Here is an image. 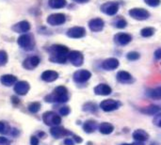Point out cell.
<instances>
[{
  "label": "cell",
  "instance_id": "obj_1",
  "mask_svg": "<svg viewBox=\"0 0 161 145\" xmlns=\"http://www.w3.org/2000/svg\"><path fill=\"white\" fill-rule=\"evenodd\" d=\"M48 51L50 54V61L60 64L66 62L69 54V49L66 46L61 44H54L49 48Z\"/></svg>",
  "mask_w": 161,
  "mask_h": 145
},
{
  "label": "cell",
  "instance_id": "obj_2",
  "mask_svg": "<svg viewBox=\"0 0 161 145\" xmlns=\"http://www.w3.org/2000/svg\"><path fill=\"white\" fill-rule=\"evenodd\" d=\"M45 102L47 103H58L64 104L69 101V92L66 87L58 86L51 93L44 97Z\"/></svg>",
  "mask_w": 161,
  "mask_h": 145
},
{
  "label": "cell",
  "instance_id": "obj_3",
  "mask_svg": "<svg viewBox=\"0 0 161 145\" xmlns=\"http://www.w3.org/2000/svg\"><path fill=\"white\" fill-rule=\"evenodd\" d=\"M42 121L46 125L50 127L57 126L61 124V116L54 111H46L42 115Z\"/></svg>",
  "mask_w": 161,
  "mask_h": 145
},
{
  "label": "cell",
  "instance_id": "obj_4",
  "mask_svg": "<svg viewBox=\"0 0 161 145\" xmlns=\"http://www.w3.org/2000/svg\"><path fill=\"white\" fill-rule=\"evenodd\" d=\"M17 42H18L20 47H22L23 49H25L26 51L32 50L34 48V46H35V41H34V38H33L32 34L21 35L18 38Z\"/></svg>",
  "mask_w": 161,
  "mask_h": 145
},
{
  "label": "cell",
  "instance_id": "obj_5",
  "mask_svg": "<svg viewBox=\"0 0 161 145\" xmlns=\"http://www.w3.org/2000/svg\"><path fill=\"white\" fill-rule=\"evenodd\" d=\"M122 103L114 99H106L102 101L99 105L100 109L105 112H112L120 109Z\"/></svg>",
  "mask_w": 161,
  "mask_h": 145
},
{
  "label": "cell",
  "instance_id": "obj_6",
  "mask_svg": "<svg viewBox=\"0 0 161 145\" xmlns=\"http://www.w3.org/2000/svg\"><path fill=\"white\" fill-rule=\"evenodd\" d=\"M129 15L136 19V20H139V21H143V20H146L150 17V13L148 10L142 8H131L129 11H128Z\"/></svg>",
  "mask_w": 161,
  "mask_h": 145
},
{
  "label": "cell",
  "instance_id": "obj_7",
  "mask_svg": "<svg viewBox=\"0 0 161 145\" xmlns=\"http://www.w3.org/2000/svg\"><path fill=\"white\" fill-rule=\"evenodd\" d=\"M50 134L52 135V137L58 140V139H62L64 137L71 136L72 132L60 125H57V126H52L50 128Z\"/></svg>",
  "mask_w": 161,
  "mask_h": 145
},
{
  "label": "cell",
  "instance_id": "obj_8",
  "mask_svg": "<svg viewBox=\"0 0 161 145\" xmlns=\"http://www.w3.org/2000/svg\"><path fill=\"white\" fill-rule=\"evenodd\" d=\"M92 77V73L88 70H78L74 74V81L78 84L86 83Z\"/></svg>",
  "mask_w": 161,
  "mask_h": 145
},
{
  "label": "cell",
  "instance_id": "obj_9",
  "mask_svg": "<svg viewBox=\"0 0 161 145\" xmlns=\"http://www.w3.org/2000/svg\"><path fill=\"white\" fill-rule=\"evenodd\" d=\"M68 59L71 61V63L74 66L79 67L83 64L84 62V56L81 52L79 51H71L68 54Z\"/></svg>",
  "mask_w": 161,
  "mask_h": 145
},
{
  "label": "cell",
  "instance_id": "obj_10",
  "mask_svg": "<svg viewBox=\"0 0 161 145\" xmlns=\"http://www.w3.org/2000/svg\"><path fill=\"white\" fill-rule=\"evenodd\" d=\"M66 21V16L63 13H54L47 17V23L51 25H60Z\"/></svg>",
  "mask_w": 161,
  "mask_h": 145
},
{
  "label": "cell",
  "instance_id": "obj_11",
  "mask_svg": "<svg viewBox=\"0 0 161 145\" xmlns=\"http://www.w3.org/2000/svg\"><path fill=\"white\" fill-rule=\"evenodd\" d=\"M119 5L116 2H107L101 6V10L108 15H115L118 12Z\"/></svg>",
  "mask_w": 161,
  "mask_h": 145
},
{
  "label": "cell",
  "instance_id": "obj_12",
  "mask_svg": "<svg viewBox=\"0 0 161 145\" xmlns=\"http://www.w3.org/2000/svg\"><path fill=\"white\" fill-rule=\"evenodd\" d=\"M30 89V85L28 82L22 80V81H17L14 85V92L18 95H25Z\"/></svg>",
  "mask_w": 161,
  "mask_h": 145
},
{
  "label": "cell",
  "instance_id": "obj_13",
  "mask_svg": "<svg viewBox=\"0 0 161 145\" xmlns=\"http://www.w3.org/2000/svg\"><path fill=\"white\" fill-rule=\"evenodd\" d=\"M86 35V30L82 26H74L68 29L67 36L73 39H79Z\"/></svg>",
  "mask_w": 161,
  "mask_h": 145
},
{
  "label": "cell",
  "instance_id": "obj_14",
  "mask_svg": "<svg viewBox=\"0 0 161 145\" xmlns=\"http://www.w3.org/2000/svg\"><path fill=\"white\" fill-rule=\"evenodd\" d=\"M41 62V59L39 57L37 56H31L29 58H26L23 63L24 68H25L26 70H33L35 69Z\"/></svg>",
  "mask_w": 161,
  "mask_h": 145
},
{
  "label": "cell",
  "instance_id": "obj_15",
  "mask_svg": "<svg viewBox=\"0 0 161 145\" xmlns=\"http://www.w3.org/2000/svg\"><path fill=\"white\" fill-rule=\"evenodd\" d=\"M93 92H94V93H95L96 95L108 96V95L111 94L112 90H111V88H110L108 85L104 84V83H101V84H98L96 87H94Z\"/></svg>",
  "mask_w": 161,
  "mask_h": 145
},
{
  "label": "cell",
  "instance_id": "obj_16",
  "mask_svg": "<svg viewBox=\"0 0 161 145\" xmlns=\"http://www.w3.org/2000/svg\"><path fill=\"white\" fill-rule=\"evenodd\" d=\"M104 25H105V23L101 18H94L89 22L90 29L93 32H99V31L103 30Z\"/></svg>",
  "mask_w": 161,
  "mask_h": 145
},
{
  "label": "cell",
  "instance_id": "obj_17",
  "mask_svg": "<svg viewBox=\"0 0 161 145\" xmlns=\"http://www.w3.org/2000/svg\"><path fill=\"white\" fill-rule=\"evenodd\" d=\"M30 28H31V25H30L29 22H27L25 20L21 21L12 26V30L17 32V33H25V32L29 31Z\"/></svg>",
  "mask_w": 161,
  "mask_h": 145
},
{
  "label": "cell",
  "instance_id": "obj_18",
  "mask_svg": "<svg viewBox=\"0 0 161 145\" xmlns=\"http://www.w3.org/2000/svg\"><path fill=\"white\" fill-rule=\"evenodd\" d=\"M98 124L93 121V120H88L86 122H84V124L82 125V129L85 133L87 134H92L94 133L97 129H98Z\"/></svg>",
  "mask_w": 161,
  "mask_h": 145
},
{
  "label": "cell",
  "instance_id": "obj_19",
  "mask_svg": "<svg viewBox=\"0 0 161 145\" xmlns=\"http://www.w3.org/2000/svg\"><path fill=\"white\" fill-rule=\"evenodd\" d=\"M132 137L135 142H145L149 140V134L143 129H137L132 133Z\"/></svg>",
  "mask_w": 161,
  "mask_h": 145
},
{
  "label": "cell",
  "instance_id": "obj_20",
  "mask_svg": "<svg viewBox=\"0 0 161 145\" xmlns=\"http://www.w3.org/2000/svg\"><path fill=\"white\" fill-rule=\"evenodd\" d=\"M116 77H117V80L122 84H130V83H132L134 81L133 76L126 71L118 72Z\"/></svg>",
  "mask_w": 161,
  "mask_h": 145
},
{
  "label": "cell",
  "instance_id": "obj_21",
  "mask_svg": "<svg viewBox=\"0 0 161 145\" xmlns=\"http://www.w3.org/2000/svg\"><path fill=\"white\" fill-rule=\"evenodd\" d=\"M114 39H115V42L119 45H126L131 42L132 37L129 34H126V33H118V34L115 35Z\"/></svg>",
  "mask_w": 161,
  "mask_h": 145
},
{
  "label": "cell",
  "instance_id": "obj_22",
  "mask_svg": "<svg viewBox=\"0 0 161 145\" xmlns=\"http://www.w3.org/2000/svg\"><path fill=\"white\" fill-rule=\"evenodd\" d=\"M98 131L102 134V135H110L111 133H113L114 131V125L110 123H101L98 125Z\"/></svg>",
  "mask_w": 161,
  "mask_h": 145
},
{
  "label": "cell",
  "instance_id": "obj_23",
  "mask_svg": "<svg viewBox=\"0 0 161 145\" xmlns=\"http://www.w3.org/2000/svg\"><path fill=\"white\" fill-rule=\"evenodd\" d=\"M118 66H119V60L117 59H114V58H110V59H106L102 64L103 69H105L107 71L115 70Z\"/></svg>",
  "mask_w": 161,
  "mask_h": 145
},
{
  "label": "cell",
  "instance_id": "obj_24",
  "mask_svg": "<svg viewBox=\"0 0 161 145\" xmlns=\"http://www.w3.org/2000/svg\"><path fill=\"white\" fill-rule=\"evenodd\" d=\"M41 77L45 82H53V81H55V80H57L58 78V74L56 71L47 70V71H44L42 74Z\"/></svg>",
  "mask_w": 161,
  "mask_h": 145
},
{
  "label": "cell",
  "instance_id": "obj_25",
  "mask_svg": "<svg viewBox=\"0 0 161 145\" xmlns=\"http://www.w3.org/2000/svg\"><path fill=\"white\" fill-rule=\"evenodd\" d=\"M0 82L3 86L10 87L12 85H15L17 82V77L13 75H4L0 77Z\"/></svg>",
  "mask_w": 161,
  "mask_h": 145
},
{
  "label": "cell",
  "instance_id": "obj_26",
  "mask_svg": "<svg viewBox=\"0 0 161 145\" xmlns=\"http://www.w3.org/2000/svg\"><path fill=\"white\" fill-rule=\"evenodd\" d=\"M140 111L143 114H147V115H157L158 113H159L161 111V108L157 106V105H151L145 108H142L140 109Z\"/></svg>",
  "mask_w": 161,
  "mask_h": 145
},
{
  "label": "cell",
  "instance_id": "obj_27",
  "mask_svg": "<svg viewBox=\"0 0 161 145\" xmlns=\"http://www.w3.org/2000/svg\"><path fill=\"white\" fill-rule=\"evenodd\" d=\"M82 110L84 112H88V113H92L93 114V113H96L98 111V106L95 103L88 102V103L83 105Z\"/></svg>",
  "mask_w": 161,
  "mask_h": 145
},
{
  "label": "cell",
  "instance_id": "obj_28",
  "mask_svg": "<svg viewBox=\"0 0 161 145\" xmlns=\"http://www.w3.org/2000/svg\"><path fill=\"white\" fill-rule=\"evenodd\" d=\"M147 96L152 98V99H156L158 100L161 99V87H157L155 89H151L146 92Z\"/></svg>",
  "mask_w": 161,
  "mask_h": 145
},
{
  "label": "cell",
  "instance_id": "obj_29",
  "mask_svg": "<svg viewBox=\"0 0 161 145\" xmlns=\"http://www.w3.org/2000/svg\"><path fill=\"white\" fill-rule=\"evenodd\" d=\"M66 0H49L48 5L52 8H61L66 6Z\"/></svg>",
  "mask_w": 161,
  "mask_h": 145
},
{
  "label": "cell",
  "instance_id": "obj_30",
  "mask_svg": "<svg viewBox=\"0 0 161 145\" xmlns=\"http://www.w3.org/2000/svg\"><path fill=\"white\" fill-rule=\"evenodd\" d=\"M41 108H42V105L39 102H33V103H31V104L28 105V108L27 109H28V111L30 113L35 114V113H37V112L40 111Z\"/></svg>",
  "mask_w": 161,
  "mask_h": 145
},
{
  "label": "cell",
  "instance_id": "obj_31",
  "mask_svg": "<svg viewBox=\"0 0 161 145\" xmlns=\"http://www.w3.org/2000/svg\"><path fill=\"white\" fill-rule=\"evenodd\" d=\"M10 132V126L6 122H0V134L6 135Z\"/></svg>",
  "mask_w": 161,
  "mask_h": 145
},
{
  "label": "cell",
  "instance_id": "obj_32",
  "mask_svg": "<svg viewBox=\"0 0 161 145\" xmlns=\"http://www.w3.org/2000/svg\"><path fill=\"white\" fill-rule=\"evenodd\" d=\"M154 33H155V29L153 27H145V28L142 29V31H141L142 36V37H145V38L153 36Z\"/></svg>",
  "mask_w": 161,
  "mask_h": 145
},
{
  "label": "cell",
  "instance_id": "obj_33",
  "mask_svg": "<svg viewBox=\"0 0 161 145\" xmlns=\"http://www.w3.org/2000/svg\"><path fill=\"white\" fill-rule=\"evenodd\" d=\"M8 62V54L4 50H0V66L5 65Z\"/></svg>",
  "mask_w": 161,
  "mask_h": 145
},
{
  "label": "cell",
  "instance_id": "obj_34",
  "mask_svg": "<svg viewBox=\"0 0 161 145\" xmlns=\"http://www.w3.org/2000/svg\"><path fill=\"white\" fill-rule=\"evenodd\" d=\"M70 112H71V109L68 106H63L58 109V114L60 116H67L70 114Z\"/></svg>",
  "mask_w": 161,
  "mask_h": 145
},
{
  "label": "cell",
  "instance_id": "obj_35",
  "mask_svg": "<svg viewBox=\"0 0 161 145\" xmlns=\"http://www.w3.org/2000/svg\"><path fill=\"white\" fill-rule=\"evenodd\" d=\"M140 57L141 56H140V54L138 52H129L127 54V59L129 60H137V59H140Z\"/></svg>",
  "mask_w": 161,
  "mask_h": 145
},
{
  "label": "cell",
  "instance_id": "obj_36",
  "mask_svg": "<svg viewBox=\"0 0 161 145\" xmlns=\"http://www.w3.org/2000/svg\"><path fill=\"white\" fill-rule=\"evenodd\" d=\"M153 124H154L156 126L161 128V112L158 113V114L155 116V118H154V120H153Z\"/></svg>",
  "mask_w": 161,
  "mask_h": 145
},
{
  "label": "cell",
  "instance_id": "obj_37",
  "mask_svg": "<svg viewBox=\"0 0 161 145\" xmlns=\"http://www.w3.org/2000/svg\"><path fill=\"white\" fill-rule=\"evenodd\" d=\"M115 25H116V27H117V28H125V27L127 25V23H126V21H125V20L121 19V20H119V21H117V22H116Z\"/></svg>",
  "mask_w": 161,
  "mask_h": 145
},
{
  "label": "cell",
  "instance_id": "obj_38",
  "mask_svg": "<svg viewBox=\"0 0 161 145\" xmlns=\"http://www.w3.org/2000/svg\"><path fill=\"white\" fill-rule=\"evenodd\" d=\"M144 2L151 7H157L160 4L161 0H144Z\"/></svg>",
  "mask_w": 161,
  "mask_h": 145
},
{
  "label": "cell",
  "instance_id": "obj_39",
  "mask_svg": "<svg viewBox=\"0 0 161 145\" xmlns=\"http://www.w3.org/2000/svg\"><path fill=\"white\" fill-rule=\"evenodd\" d=\"M0 145H10V142L5 137H0Z\"/></svg>",
  "mask_w": 161,
  "mask_h": 145
},
{
  "label": "cell",
  "instance_id": "obj_40",
  "mask_svg": "<svg viewBox=\"0 0 161 145\" xmlns=\"http://www.w3.org/2000/svg\"><path fill=\"white\" fill-rule=\"evenodd\" d=\"M30 145H39V138L32 136L30 138Z\"/></svg>",
  "mask_w": 161,
  "mask_h": 145
},
{
  "label": "cell",
  "instance_id": "obj_41",
  "mask_svg": "<svg viewBox=\"0 0 161 145\" xmlns=\"http://www.w3.org/2000/svg\"><path fill=\"white\" fill-rule=\"evenodd\" d=\"M63 144L64 145H75V141H74L73 139H71V138H67V139H65V140H64V142H63Z\"/></svg>",
  "mask_w": 161,
  "mask_h": 145
},
{
  "label": "cell",
  "instance_id": "obj_42",
  "mask_svg": "<svg viewBox=\"0 0 161 145\" xmlns=\"http://www.w3.org/2000/svg\"><path fill=\"white\" fill-rule=\"evenodd\" d=\"M73 140L75 141V143H81V142H83L82 138L79 137V136H76V135H74V136H73Z\"/></svg>",
  "mask_w": 161,
  "mask_h": 145
},
{
  "label": "cell",
  "instance_id": "obj_43",
  "mask_svg": "<svg viewBox=\"0 0 161 145\" xmlns=\"http://www.w3.org/2000/svg\"><path fill=\"white\" fill-rule=\"evenodd\" d=\"M9 133H10V134H11V136H13V137H17V136H19V134H20L19 130H18V129H16V128L11 129V131H10Z\"/></svg>",
  "mask_w": 161,
  "mask_h": 145
},
{
  "label": "cell",
  "instance_id": "obj_44",
  "mask_svg": "<svg viewBox=\"0 0 161 145\" xmlns=\"http://www.w3.org/2000/svg\"><path fill=\"white\" fill-rule=\"evenodd\" d=\"M155 58L157 59H161V48H158V50H156L155 52Z\"/></svg>",
  "mask_w": 161,
  "mask_h": 145
},
{
  "label": "cell",
  "instance_id": "obj_45",
  "mask_svg": "<svg viewBox=\"0 0 161 145\" xmlns=\"http://www.w3.org/2000/svg\"><path fill=\"white\" fill-rule=\"evenodd\" d=\"M37 137L41 138V139H45L46 138V134L44 132H42V131H40V132L37 133Z\"/></svg>",
  "mask_w": 161,
  "mask_h": 145
},
{
  "label": "cell",
  "instance_id": "obj_46",
  "mask_svg": "<svg viewBox=\"0 0 161 145\" xmlns=\"http://www.w3.org/2000/svg\"><path fill=\"white\" fill-rule=\"evenodd\" d=\"M11 101H12V103H13L14 105H16V104H18V103L20 102V100H19L16 96H12V97H11Z\"/></svg>",
  "mask_w": 161,
  "mask_h": 145
},
{
  "label": "cell",
  "instance_id": "obj_47",
  "mask_svg": "<svg viewBox=\"0 0 161 145\" xmlns=\"http://www.w3.org/2000/svg\"><path fill=\"white\" fill-rule=\"evenodd\" d=\"M74 1H75L76 3H79V4H83V3H87V2H89L90 0H74Z\"/></svg>",
  "mask_w": 161,
  "mask_h": 145
},
{
  "label": "cell",
  "instance_id": "obj_48",
  "mask_svg": "<svg viewBox=\"0 0 161 145\" xmlns=\"http://www.w3.org/2000/svg\"><path fill=\"white\" fill-rule=\"evenodd\" d=\"M135 145H144V142H134Z\"/></svg>",
  "mask_w": 161,
  "mask_h": 145
},
{
  "label": "cell",
  "instance_id": "obj_49",
  "mask_svg": "<svg viewBox=\"0 0 161 145\" xmlns=\"http://www.w3.org/2000/svg\"><path fill=\"white\" fill-rule=\"evenodd\" d=\"M150 145H159V143H158V142H151V143H150Z\"/></svg>",
  "mask_w": 161,
  "mask_h": 145
},
{
  "label": "cell",
  "instance_id": "obj_50",
  "mask_svg": "<svg viewBox=\"0 0 161 145\" xmlns=\"http://www.w3.org/2000/svg\"><path fill=\"white\" fill-rule=\"evenodd\" d=\"M120 145H135L134 143H122V144Z\"/></svg>",
  "mask_w": 161,
  "mask_h": 145
},
{
  "label": "cell",
  "instance_id": "obj_51",
  "mask_svg": "<svg viewBox=\"0 0 161 145\" xmlns=\"http://www.w3.org/2000/svg\"><path fill=\"white\" fill-rule=\"evenodd\" d=\"M87 145H92V142H89L87 143Z\"/></svg>",
  "mask_w": 161,
  "mask_h": 145
}]
</instances>
